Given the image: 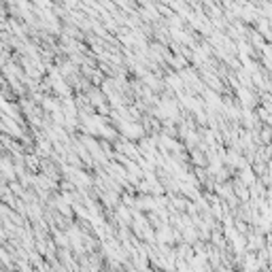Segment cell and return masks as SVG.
I'll list each match as a JSON object with an SVG mask.
<instances>
[{
    "label": "cell",
    "mask_w": 272,
    "mask_h": 272,
    "mask_svg": "<svg viewBox=\"0 0 272 272\" xmlns=\"http://www.w3.org/2000/svg\"><path fill=\"white\" fill-rule=\"evenodd\" d=\"M249 249H255V251L264 249V241H262V236H251V238H249Z\"/></svg>",
    "instance_id": "obj_1"
}]
</instances>
